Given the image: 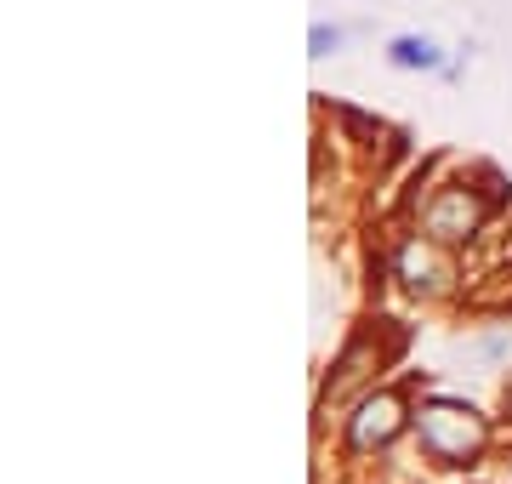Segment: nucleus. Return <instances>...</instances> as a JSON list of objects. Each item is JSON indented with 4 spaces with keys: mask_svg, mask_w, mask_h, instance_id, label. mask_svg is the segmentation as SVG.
<instances>
[{
    "mask_svg": "<svg viewBox=\"0 0 512 484\" xmlns=\"http://www.w3.org/2000/svg\"><path fill=\"white\" fill-rule=\"evenodd\" d=\"M484 217H490V200L473 183H444L433 200L421 205V234L439 245H461L484 228Z\"/></svg>",
    "mask_w": 512,
    "mask_h": 484,
    "instance_id": "nucleus-3",
    "label": "nucleus"
},
{
    "mask_svg": "<svg viewBox=\"0 0 512 484\" xmlns=\"http://www.w3.org/2000/svg\"><path fill=\"white\" fill-rule=\"evenodd\" d=\"M387 63L404 69V75H439L444 69V52L433 35H393L387 40Z\"/></svg>",
    "mask_w": 512,
    "mask_h": 484,
    "instance_id": "nucleus-6",
    "label": "nucleus"
},
{
    "mask_svg": "<svg viewBox=\"0 0 512 484\" xmlns=\"http://www.w3.org/2000/svg\"><path fill=\"white\" fill-rule=\"evenodd\" d=\"M416 439L439 467H473L490 445V422L467 399H427L416 410Z\"/></svg>",
    "mask_w": 512,
    "mask_h": 484,
    "instance_id": "nucleus-1",
    "label": "nucleus"
},
{
    "mask_svg": "<svg viewBox=\"0 0 512 484\" xmlns=\"http://www.w3.org/2000/svg\"><path fill=\"white\" fill-rule=\"evenodd\" d=\"M399 280L416 291V297H439V291H450V280H456V262L444 257L439 240H404L399 245Z\"/></svg>",
    "mask_w": 512,
    "mask_h": 484,
    "instance_id": "nucleus-5",
    "label": "nucleus"
},
{
    "mask_svg": "<svg viewBox=\"0 0 512 484\" xmlns=\"http://www.w3.org/2000/svg\"><path fill=\"white\" fill-rule=\"evenodd\" d=\"M404 428H410V405H404V393L399 388H370V393L353 399V416H348L342 445H348V456H376V450H387Z\"/></svg>",
    "mask_w": 512,
    "mask_h": 484,
    "instance_id": "nucleus-2",
    "label": "nucleus"
},
{
    "mask_svg": "<svg viewBox=\"0 0 512 484\" xmlns=\"http://www.w3.org/2000/svg\"><path fill=\"white\" fill-rule=\"evenodd\" d=\"M348 46V29L342 23H313L308 29V57H336Z\"/></svg>",
    "mask_w": 512,
    "mask_h": 484,
    "instance_id": "nucleus-7",
    "label": "nucleus"
},
{
    "mask_svg": "<svg viewBox=\"0 0 512 484\" xmlns=\"http://www.w3.org/2000/svg\"><path fill=\"white\" fill-rule=\"evenodd\" d=\"M376 365H382V354H376V336H353L348 348H342V359L330 365V382H325V393H319V410H336V405H348L353 399V388H376Z\"/></svg>",
    "mask_w": 512,
    "mask_h": 484,
    "instance_id": "nucleus-4",
    "label": "nucleus"
}]
</instances>
